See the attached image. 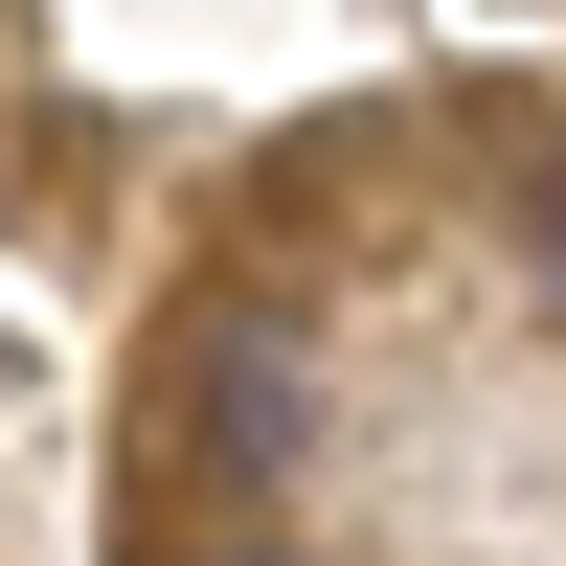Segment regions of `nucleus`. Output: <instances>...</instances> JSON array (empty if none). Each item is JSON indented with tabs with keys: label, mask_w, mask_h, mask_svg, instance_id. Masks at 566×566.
Returning a JSON list of instances; mask_svg holds the SVG:
<instances>
[{
	"label": "nucleus",
	"mask_w": 566,
	"mask_h": 566,
	"mask_svg": "<svg viewBox=\"0 0 566 566\" xmlns=\"http://www.w3.org/2000/svg\"><path fill=\"white\" fill-rule=\"evenodd\" d=\"M205 453L272 476V453H295V363H205Z\"/></svg>",
	"instance_id": "1"
},
{
	"label": "nucleus",
	"mask_w": 566,
	"mask_h": 566,
	"mask_svg": "<svg viewBox=\"0 0 566 566\" xmlns=\"http://www.w3.org/2000/svg\"><path fill=\"white\" fill-rule=\"evenodd\" d=\"M227 566H295V544H227Z\"/></svg>",
	"instance_id": "2"
}]
</instances>
